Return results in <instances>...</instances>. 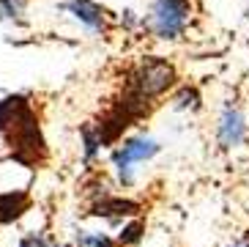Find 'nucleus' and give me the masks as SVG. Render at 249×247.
<instances>
[{
  "label": "nucleus",
  "instance_id": "nucleus-1",
  "mask_svg": "<svg viewBox=\"0 0 249 247\" xmlns=\"http://www.w3.org/2000/svg\"><path fill=\"white\" fill-rule=\"evenodd\" d=\"M0 132L17 162L38 165L47 157V145L38 129V118L25 96H6L0 102Z\"/></svg>",
  "mask_w": 249,
  "mask_h": 247
},
{
  "label": "nucleus",
  "instance_id": "nucleus-2",
  "mask_svg": "<svg viewBox=\"0 0 249 247\" xmlns=\"http://www.w3.org/2000/svg\"><path fill=\"white\" fill-rule=\"evenodd\" d=\"M176 66L164 58H145L142 63L132 72L129 80V91L137 94L145 102H154L161 94H167L170 88L176 85Z\"/></svg>",
  "mask_w": 249,
  "mask_h": 247
},
{
  "label": "nucleus",
  "instance_id": "nucleus-3",
  "mask_svg": "<svg viewBox=\"0 0 249 247\" xmlns=\"http://www.w3.org/2000/svg\"><path fill=\"white\" fill-rule=\"evenodd\" d=\"M189 0H154L148 8L145 25L156 39L173 41V39L183 36V30L189 25Z\"/></svg>",
  "mask_w": 249,
  "mask_h": 247
},
{
  "label": "nucleus",
  "instance_id": "nucleus-4",
  "mask_svg": "<svg viewBox=\"0 0 249 247\" xmlns=\"http://www.w3.org/2000/svg\"><path fill=\"white\" fill-rule=\"evenodd\" d=\"M154 154H159V143H156V140H151V138H129L115 154H112L118 179L129 187V184H132V165L151 160Z\"/></svg>",
  "mask_w": 249,
  "mask_h": 247
},
{
  "label": "nucleus",
  "instance_id": "nucleus-5",
  "mask_svg": "<svg viewBox=\"0 0 249 247\" xmlns=\"http://www.w3.org/2000/svg\"><path fill=\"white\" fill-rule=\"evenodd\" d=\"M247 138V121H244L241 110L238 107H225L219 118V143L225 148H233V145H241Z\"/></svg>",
  "mask_w": 249,
  "mask_h": 247
},
{
  "label": "nucleus",
  "instance_id": "nucleus-6",
  "mask_svg": "<svg viewBox=\"0 0 249 247\" xmlns=\"http://www.w3.org/2000/svg\"><path fill=\"white\" fill-rule=\"evenodd\" d=\"M66 8L90 30H107V14L93 0H71V3H66Z\"/></svg>",
  "mask_w": 249,
  "mask_h": 247
},
{
  "label": "nucleus",
  "instance_id": "nucleus-7",
  "mask_svg": "<svg viewBox=\"0 0 249 247\" xmlns=\"http://www.w3.org/2000/svg\"><path fill=\"white\" fill-rule=\"evenodd\" d=\"M140 206L134 201H126V198H115V195H102V201L93 204V211L96 217H132L137 214Z\"/></svg>",
  "mask_w": 249,
  "mask_h": 247
},
{
  "label": "nucleus",
  "instance_id": "nucleus-8",
  "mask_svg": "<svg viewBox=\"0 0 249 247\" xmlns=\"http://www.w3.org/2000/svg\"><path fill=\"white\" fill-rule=\"evenodd\" d=\"M28 206V195L22 192H8V195H0V223H11L25 211Z\"/></svg>",
  "mask_w": 249,
  "mask_h": 247
},
{
  "label": "nucleus",
  "instance_id": "nucleus-9",
  "mask_svg": "<svg viewBox=\"0 0 249 247\" xmlns=\"http://www.w3.org/2000/svg\"><path fill=\"white\" fill-rule=\"evenodd\" d=\"M142 231H145V226H142L140 220L129 223V226L121 231V236H118V245H137V242L142 239Z\"/></svg>",
  "mask_w": 249,
  "mask_h": 247
},
{
  "label": "nucleus",
  "instance_id": "nucleus-10",
  "mask_svg": "<svg viewBox=\"0 0 249 247\" xmlns=\"http://www.w3.org/2000/svg\"><path fill=\"white\" fill-rule=\"evenodd\" d=\"M80 247H118L107 233H80Z\"/></svg>",
  "mask_w": 249,
  "mask_h": 247
},
{
  "label": "nucleus",
  "instance_id": "nucleus-11",
  "mask_svg": "<svg viewBox=\"0 0 249 247\" xmlns=\"http://www.w3.org/2000/svg\"><path fill=\"white\" fill-rule=\"evenodd\" d=\"M28 0H0V20H19Z\"/></svg>",
  "mask_w": 249,
  "mask_h": 247
},
{
  "label": "nucleus",
  "instance_id": "nucleus-12",
  "mask_svg": "<svg viewBox=\"0 0 249 247\" xmlns=\"http://www.w3.org/2000/svg\"><path fill=\"white\" fill-rule=\"evenodd\" d=\"M19 247H58V245H50L44 236H25V239L19 242Z\"/></svg>",
  "mask_w": 249,
  "mask_h": 247
},
{
  "label": "nucleus",
  "instance_id": "nucleus-13",
  "mask_svg": "<svg viewBox=\"0 0 249 247\" xmlns=\"http://www.w3.org/2000/svg\"><path fill=\"white\" fill-rule=\"evenodd\" d=\"M241 247H249V239H244V242H241Z\"/></svg>",
  "mask_w": 249,
  "mask_h": 247
}]
</instances>
